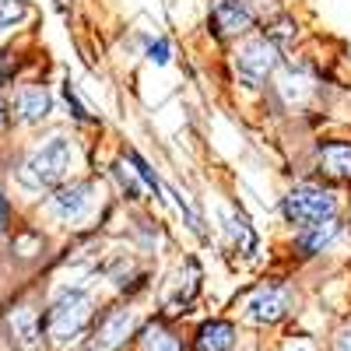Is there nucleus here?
Wrapping results in <instances>:
<instances>
[{"mask_svg":"<svg viewBox=\"0 0 351 351\" xmlns=\"http://www.w3.org/2000/svg\"><path fill=\"white\" fill-rule=\"evenodd\" d=\"M95 316V302L88 291L81 288H60L53 295V302L43 313V334L56 344V348H67L74 341H81V334L88 330Z\"/></svg>","mask_w":351,"mask_h":351,"instance_id":"nucleus-1","label":"nucleus"},{"mask_svg":"<svg viewBox=\"0 0 351 351\" xmlns=\"http://www.w3.org/2000/svg\"><path fill=\"white\" fill-rule=\"evenodd\" d=\"M71 165H74V144L56 134L25 155V162L18 169V180L25 190H49V186H60L67 180Z\"/></svg>","mask_w":351,"mask_h":351,"instance_id":"nucleus-2","label":"nucleus"},{"mask_svg":"<svg viewBox=\"0 0 351 351\" xmlns=\"http://www.w3.org/2000/svg\"><path fill=\"white\" fill-rule=\"evenodd\" d=\"M281 211L291 225H299V228H313L319 221H330L337 215V197L324 186H295L285 204H281Z\"/></svg>","mask_w":351,"mask_h":351,"instance_id":"nucleus-3","label":"nucleus"},{"mask_svg":"<svg viewBox=\"0 0 351 351\" xmlns=\"http://www.w3.org/2000/svg\"><path fill=\"white\" fill-rule=\"evenodd\" d=\"M281 64V56H278V43L274 39H250L239 53H236V74L243 84L250 88H260L263 81H267Z\"/></svg>","mask_w":351,"mask_h":351,"instance_id":"nucleus-4","label":"nucleus"},{"mask_svg":"<svg viewBox=\"0 0 351 351\" xmlns=\"http://www.w3.org/2000/svg\"><path fill=\"white\" fill-rule=\"evenodd\" d=\"M4 327H8V337L18 351H39L43 348V316L36 306H11L8 316H4Z\"/></svg>","mask_w":351,"mask_h":351,"instance_id":"nucleus-5","label":"nucleus"},{"mask_svg":"<svg viewBox=\"0 0 351 351\" xmlns=\"http://www.w3.org/2000/svg\"><path fill=\"white\" fill-rule=\"evenodd\" d=\"M92 208H95V186L92 183H71V186H64L60 193H56L53 204H49L53 218H60L64 225L84 221L88 215H92Z\"/></svg>","mask_w":351,"mask_h":351,"instance_id":"nucleus-6","label":"nucleus"},{"mask_svg":"<svg viewBox=\"0 0 351 351\" xmlns=\"http://www.w3.org/2000/svg\"><path fill=\"white\" fill-rule=\"evenodd\" d=\"M197 291H200V267H197V260H186L180 271H176L169 291H165V299H162V309L165 316H180L190 309V302L197 299Z\"/></svg>","mask_w":351,"mask_h":351,"instance_id":"nucleus-7","label":"nucleus"},{"mask_svg":"<svg viewBox=\"0 0 351 351\" xmlns=\"http://www.w3.org/2000/svg\"><path fill=\"white\" fill-rule=\"evenodd\" d=\"M288 306H291V295H288L285 285H263L250 295L246 316L253 319V324H278V319L288 313Z\"/></svg>","mask_w":351,"mask_h":351,"instance_id":"nucleus-8","label":"nucleus"},{"mask_svg":"<svg viewBox=\"0 0 351 351\" xmlns=\"http://www.w3.org/2000/svg\"><path fill=\"white\" fill-rule=\"evenodd\" d=\"M134 330H137V319H134L130 309H109L102 316V324H99L88 351H116V348L127 344V337H134Z\"/></svg>","mask_w":351,"mask_h":351,"instance_id":"nucleus-9","label":"nucleus"},{"mask_svg":"<svg viewBox=\"0 0 351 351\" xmlns=\"http://www.w3.org/2000/svg\"><path fill=\"white\" fill-rule=\"evenodd\" d=\"M11 109H14V120L18 123H43L46 116H49V109H53V99H49V92L43 84H21L18 92H14V102H11Z\"/></svg>","mask_w":351,"mask_h":351,"instance_id":"nucleus-10","label":"nucleus"},{"mask_svg":"<svg viewBox=\"0 0 351 351\" xmlns=\"http://www.w3.org/2000/svg\"><path fill=\"white\" fill-rule=\"evenodd\" d=\"M211 25L221 39H232V36H243L246 28L253 25V11L246 0H218L215 11H211Z\"/></svg>","mask_w":351,"mask_h":351,"instance_id":"nucleus-11","label":"nucleus"},{"mask_svg":"<svg viewBox=\"0 0 351 351\" xmlns=\"http://www.w3.org/2000/svg\"><path fill=\"white\" fill-rule=\"evenodd\" d=\"M319 172L334 183H351V141H327L316 148Z\"/></svg>","mask_w":351,"mask_h":351,"instance_id":"nucleus-12","label":"nucleus"},{"mask_svg":"<svg viewBox=\"0 0 351 351\" xmlns=\"http://www.w3.org/2000/svg\"><path fill=\"white\" fill-rule=\"evenodd\" d=\"M232 344H236V327L228 319H208L193 337L197 351H232Z\"/></svg>","mask_w":351,"mask_h":351,"instance_id":"nucleus-13","label":"nucleus"},{"mask_svg":"<svg viewBox=\"0 0 351 351\" xmlns=\"http://www.w3.org/2000/svg\"><path fill=\"white\" fill-rule=\"evenodd\" d=\"M337 232H341V225L330 218V221H319V225H313V228H302V239H299V250L306 253V256H313V253H324L334 239H337Z\"/></svg>","mask_w":351,"mask_h":351,"instance_id":"nucleus-14","label":"nucleus"},{"mask_svg":"<svg viewBox=\"0 0 351 351\" xmlns=\"http://www.w3.org/2000/svg\"><path fill=\"white\" fill-rule=\"evenodd\" d=\"M141 351H186V348L165 324H148L141 330Z\"/></svg>","mask_w":351,"mask_h":351,"instance_id":"nucleus-15","label":"nucleus"},{"mask_svg":"<svg viewBox=\"0 0 351 351\" xmlns=\"http://www.w3.org/2000/svg\"><path fill=\"white\" fill-rule=\"evenodd\" d=\"M228 232H232V239H236V246H239L243 253H253V250H256V236H253L246 215L232 211V215H228Z\"/></svg>","mask_w":351,"mask_h":351,"instance_id":"nucleus-16","label":"nucleus"},{"mask_svg":"<svg viewBox=\"0 0 351 351\" xmlns=\"http://www.w3.org/2000/svg\"><path fill=\"white\" fill-rule=\"evenodd\" d=\"M25 14H28V4H25V0H0V32L14 28Z\"/></svg>","mask_w":351,"mask_h":351,"instance_id":"nucleus-17","label":"nucleus"},{"mask_svg":"<svg viewBox=\"0 0 351 351\" xmlns=\"http://www.w3.org/2000/svg\"><path fill=\"white\" fill-rule=\"evenodd\" d=\"M112 172H116V180H120V190H123V193H127L130 200H141V193L148 190V186L141 183V176H137V169H134V172H127V165H123V162L116 165Z\"/></svg>","mask_w":351,"mask_h":351,"instance_id":"nucleus-18","label":"nucleus"},{"mask_svg":"<svg viewBox=\"0 0 351 351\" xmlns=\"http://www.w3.org/2000/svg\"><path fill=\"white\" fill-rule=\"evenodd\" d=\"M43 236L39 232H32V228H25L21 236L14 239V250H18V256H36V253H43Z\"/></svg>","mask_w":351,"mask_h":351,"instance_id":"nucleus-19","label":"nucleus"},{"mask_svg":"<svg viewBox=\"0 0 351 351\" xmlns=\"http://www.w3.org/2000/svg\"><path fill=\"white\" fill-rule=\"evenodd\" d=\"M64 99H67V106L74 109V120H81V123H92V116H88V109H84V102L77 99V88L67 81L64 84Z\"/></svg>","mask_w":351,"mask_h":351,"instance_id":"nucleus-20","label":"nucleus"},{"mask_svg":"<svg viewBox=\"0 0 351 351\" xmlns=\"http://www.w3.org/2000/svg\"><path fill=\"white\" fill-rule=\"evenodd\" d=\"M148 60L152 64H169V43L165 39H158V43L148 46Z\"/></svg>","mask_w":351,"mask_h":351,"instance_id":"nucleus-21","label":"nucleus"},{"mask_svg":"<svg viewBox=\"0 0 351 351\" xmlns=\"http://www.w3.org/2000/svg\"><path fill=\"white\" fill-rule=\"evenodd\" d=\"M11 225V204H8V197L0 193V232H4Z\"/></svg>","mask_w":351,"mask_h":351,"instance_id":"nucleus-22","label":"nucleus"},{"mask_svg":"<svg viewBox=\"0 0 351 351\" xmlns=\"http://www.w3.org/2000/svg\"><path fill=\"white\" fill-rule=\"evenodd\" d=\"M334 351H351V330H344V334L334 341Z\"/></svg>","mask_w":351,"mask_h":351,"instance_id":"nucleus-23","label":"nucleus"},{"mask_svg":"<svg viewBox=\"0 0 351 351\" xmlns=\"http://www.w3.org/2000/svg\"><path fill=\"white\" fill-rule=\"evenodd\" d=\"M8 123V106H4V99H0V127Z\"/></svg>","mask_w":351,"mask_h":351,"instance_id":"nucleus-24","label":"nucleus"},{"mask_svg":"<svg viewBox=\"0 0 351 351\" xmlns=\"http://www.w3.org/2000/svg\"><path fill=\"white\" fill-rule=\"evenodd\" d=\"M295 351H302V348H295Z\"/></svg>","mask_w":351,"mask_h":351,"instance_id":"nucleus-25","label":"nucleus"}]
</instances>
